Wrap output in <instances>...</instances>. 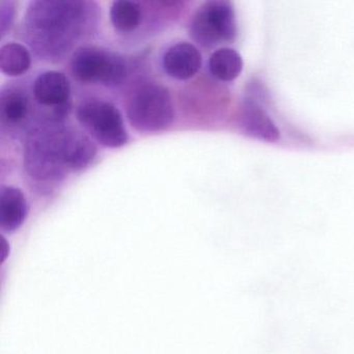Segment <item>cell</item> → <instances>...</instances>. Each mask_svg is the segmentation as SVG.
<instances>
[{"instance_id": "obj_1", "label": "cell", "mask_w": 354, "mask_h": 354, "mask_svg": "<svg viewBox=\"0 0 354 354\" xmlns=\"http://www.w3.org/2000/svg\"><path fill=\"white\" fill-rule=\"evenodd\" d=\"M95 10L82 1H34L26 15L30 44L48 57L69 51L93 26Z\"/></svg>"}, {"instance_id": "obj_2", "label": "cell", "mask_w": 354, "mask_h": 354, "mask_svg": "<svg viewBox=\"0 0 354 354\" xmlns=\"http://www.w3.org/2000/svg\"><path fill=\"white\" fill-rule=\"evenodd\" d=\"M127 115L131 125L138 131H163L171 126L175 117L169 91L156 84L140 86L128 101Z\"/></svg>"}, {"instance_id": "obj_3", "label": "cell", "mask_w": 354, "mask_h": 354, "mask_svg": "<svg viewBox=\"0 0 354 354\" xmlns=\"http://www.w3.org/2000/svg\"><path fill=\"white\" fill-rule=\"evenodd\" d=\"M71 71L82 84L113 86L125 80L127 67L124 59L115 53L107 49L88 46L74 53Z\"/></svg>"}, {"instance_id": "obj_4", "label": "cell", "mask_w": 354, "mask_h": 354, "mask_svg": "<svg viewBox=\"0 0 354 354\" xmlns=\"http://www.w3.org/2000/svg\"><path fill=\"white\" fill-rule=\"evenodd\" d=\"M236 34L233 6L223 0H212L201 6L190 24V36L206 48L232 42Z\"/></svg>"}, {"instance_id": "obj_5", "label": "cell", "mask_w": 354, "mask_h": 354, "mask_svg": "<svg viewBox=\"0 0 354 354\" xmlns=\"http://www.w3.org/2000/svg\"><path fill=\"white\" fill-rule=\"evenodd\" d=\"M64 129H45L32 134L26 147V162L32 177L40 180L57 179L64 175L65 150Z\"/></svg>"}, {"instance_id": "obj_6", "label": "cell", "mask_w": 354, "mask_h": 354, "mask_svg": "<svg viewBox=\"0 0 354 354\" xmlns=\"http://www.w3.org/2000/svg\"><path fill=\"white\" fill-rule=\"evenodd\" d=\"M80 125L99 142L109 148H119L128 142V133L119 109L101 100L82 103L77 109Z\"/></svg>"}, {"instance_id": "obj_7", "label": "cell", "mask_w": 354, "mask_h": 354, "mask_svg": "<svg viewBox=\"0 0 354 354\" xmlns=\"http://www.w3.org/2000/svg\"><path fill=\"white\" fill-rule=\"evenodd\" d=\"M202 67V55L189 43L171 47L163 57V68L171 77L185 80L194 77Z\"/></svg>"}, {"instance_id": "obj_8", "label": "cell", "mask_w": 354, "mask_h": 354, "mask_svg": "<svg viewBox=\"0 0 354 354\" xmlns=\"http://www.w3.org/2000/svg\"><path fill=\"white\" fill-rule=\"evenodd\" d=\"M28 214V204L24 192L12 186L0 188V227L6 233L17 231Z\"/></svg>"}, {"instance_id": "obj_9", "label": "cell", "mask_w": 354, "mask_h": 354, "mask_svg": "<svg viewBox=\"0 0 354 354\" xmlns=\"http://www.w3.org/2000/svg\"><path fill=\"white\" fill-rule=\"evenodd\" d=\"M70 92L69 80L59 72H45L35 82V98L37 102L45 106L59 107L67 104Z\"/></svg>"}, {"instance_id": "obj_10", "label": "cell", "mask_w": 354, "mask_h": 354, "mask_svg": "<svg viewBox=\"0 0 354 354\" xmlns=\"http://www.w3.org/2000/svg\"><path fill=\"white\" fill-rule=\"evenodd\" d=\"M66 167L68 169H84L96 156V147L90 138L75 129H64Z\"/></svg>"}, {"instance_id": "obj_11", "label": "cell", "mask_w": 354, "mask_h": 354, "mask_svg": "<svg viewBox=\"0 0 354 354\" xmlns=\"http://www.w3.org/2000/svg\"><path fill=\"white\" fill-rule=\"evenodd\" d=\"M242 126L250 136L266 142H277L279 131L269 115L258 105L248 102L241 115Z\"/></svg>"}, {"instance_id": "obj_12", "label": "cell", "mask_w": 354, "mask_h": 354, "mask_svg": "<svg viewBox=\"0 0 354 354\" xmlns=\"http://www.w3.org/2000/svg\"><path fill=\"white\" fill-rule=\"evenodd\" d=\"M30 111L28 95L19 88H10L0 95V117L7 125H18L26 119Z\"/></svg>"}, {"instance_id": "obj_13", "label": "cell", "mask_w": 354, "mask_h": 354, "mask_svg": "<svg viewBox=\"0 0 354 354\" xmlns=\"http://www.w3.org/2000/svg\"><path fill=\"white\" fill-rule=\"evenodd\" d=\"M210 72L221 82H232L241 73L243 62L237 51L221 48L211 55L209 61Z\"/></svg>"}, {"instance_id": "obj_14", "label": "cell", "mask_w": 354, "mask_h": 354, "mask_svg": "<svg viewBox=\"0 0 354 354\" xmlns=\"http://www.w3.org/2000/svg\"><path fill=\"white\" fill-rule=\"evenodd\" d=\"M32 57L28 49L21 44L10 43L0 50V69L6 75L16 77L30 69Z\"/></svg>"}, {"instance_id": "obj_15", "label": "cell", "mask_w": 354, "mask_h": 354, "mask_svg": "<svg viewBox=\"0 0 354 354\" xmlns=\"http://www.w3.org/2000/svg\"><path fill=\"white\" fill-rule=\"evenodd\" d=\"M111 18L113 26L120 32H133L142 21V8L136 1L118 0L111 6Z\"/></svg>"}, {"instance_id": "obj_16", "label": "cell", "mask_w": 354, "mask_h": 354, "mask_svg": "<svg viewBox=\"0 0 354 354\" xmlns=\"http://www.w3.org/2000/svg\"><path fill=\"white\" fill-rule=\"evenodd\" d=\"M14 9L11 3L1 1V9H0V21H1V32L5 35L6 28L11 26L13 20Z\"/></svg>"}]
</instances>
